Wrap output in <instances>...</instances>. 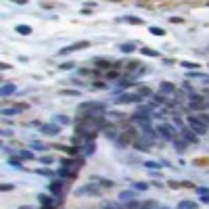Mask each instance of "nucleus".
Returning a JSON list of instances; mask_svg holds the SVG:
<instances>
[{
  "instance_id": "1",
  "label": "nucleus",
  "mask_w": 209,
  "mask_h": 209,
  "mask_svg": "<svg viewBox=\"0 0 209 209\" xmlns=\"http://www.w3.org/2000/svg\"><path fill=\"white\" fill-rule=\"evenodd\" d=\"M188 124H190V128H192L197 134H201V136L207 132V124H205L201 117H195V115H190V117H188Z\"/></svg>"
},
{
  "instance_id": "2",
  "label": "nucleus",
  "mask_w": 209,
  "mask_h": 209,
  "mask_svg": "<svg viewBox=\"0 0 209 209\" xmlns=\"http://www.w3.org/2000/svg\"><path fill=\"white\" fill-rule=\"evenodd\" d=\"M88 46H90V42H75V44H69V46L61 48V50H59V55H71V52L82 50V48H88Z\"/></svg>"
},
{
  "instance_id": "3",
  "label": "nucleus",
  "mask_w": 209,
  "mask_h": 209,
  "mask_svg": "<svg viewBox=\"0 0 209 209\" xmlns=\"http://www.w3.org/2000/svg\"><path fill=\"white\" fill-rule=\"evenodd\" d=\"M25 109H27V104H25V103H19V104H15V107H7V109H2L0 113H2L4 117H11V115H17V113H23Z\"/></svg>"
},
{
  "instance_id": "4",
  "label": "nucleus",
  "mask_w": 209,
  "mask_h": 209,
  "mask_svg": "<svg viewBox=\"0 0 209 209\" xmlns=\"http://www.w3.org/2000/svg\"><path fill=\"white\" fill-rule=\"evenodd\" d=\"M77 195H100V188L96 184H86L77 190Z\"/></svg>"
},
{
  "instance_id": "5",
  "label": "nucleus",
  "mask_w": 209,
  "mask_h": 209,
  "mask_svg": "<svg viewBox=\"0 0 209 209\" xmlns=\"http://www.w3.org/2000/svg\"><path fill=\"white\" fill-rule=\"evenodd\" d=\"M40 130L44 134H48V136H56V134L61 132V128L59 125H55V124H50V125H40Z\"/></svg>"
},
{
  "instance_id": "6",
  "label": "nucleus",
  "mask_w": 209,
  "mask_h": 209,
  "mask_svg": "<svg viewBox=\"0 0 209 209\" xmlns=\"http://www.w3.org/2000/svg\"><path fill=\"white\" fill-rule=\"evenodd\" d=\"M140 100V94H121L117 96V103H138Z\"/></svg>"
},
{
  "instance_id": "7",
  "label": "nucleus",
  "mask_w": 209,
  "mask_h": 209,
  "mask_svg": "<svg viewBox=\"0 0 209 209\" xmlns=\"http://www.w3.org/2000/svg\"><path fill=\"white\" fill-rule=\"evenodd\" d=\"M17 90V86L15 84H4L2 88H0V96H8V94H13Z\"/></svg>"
},
{
  "instance_id": "8",
  "label": "nucleus",
  "mask_w": 209,
  "mask_h": 209,
  "mask_svg": "<svg viewBox=\"0 0 209 209\" xmlns=\"http://www.w3.org/2000/svg\"><path fill=\"white\" fill-rule=\"evenodd\" d=\"M159 134L165 138H174V128L172 125H159Z\"/></svg>"
},
{
  "instance_id": "9",
  "label": "nucleus",
  "mask_w": 209,
  "mask_h": 209,
  "mask_svg": "<svg viewBox=\"0 0 209 209\" xmlns=\"http://www.w3.org/2000/svg\"><path fill=\"white\" fill-rule=\"evenodd\" d=\"M119 50H121V52H134V50H136V44H134V42H124V44H119Z\"/></svg>"
},
{
  "instance_id": "10",
  "label": "nucleus",
  "mask_w": 209,
  "mask_h": 209,
  "mask_svg": "<svg viewBox=\"0 0 209 209\" xmlns=\"http://www.w3.org/2000/svg\"><path fill=\"white\" fill-rule=\"evenodd\" d=\"M182 136H184V140H186V142H197V136L190 132L188 128H182Z\"/></svg>"
},
{
  "instance_id": "11",
  "label": "nucleus",
  "mask_w": 209,
  "mask_h": 209,
  "mask_svg": "<svg viewBox=\"0 0 209 209\" xmlns=\"http://www.w3.org/2000/svg\"><path fill=\"white\" fill-rule=\"evenodd\" d=\"M159 90L163 92V94H172V92H174L176 88H174V84H167V82H163V84L159 86Z\"/></svg>"
},
{
  "instance_id": "12",
  "label": "nucleus",
  "mask_w": 209,
  "mask_h": 209,
  "mask_svg": "<svg viewBox=\"0 0 209 209\" xmlns=\"http://www.w3.org/2000/svg\"><path fill=\"white\" fill-rule=\"evenodd\" d=\"M178 209H197V203H192V201H180V203H178Z\"/></svg>"
},
{
  "instance_id": "13",
  "label": "nucleus",
  "mask_w": 209,
  "mask_h": 209,
  "mask_svg": "<svg viewBox=\"0 0 209 209\" xmlns=\"http://www.w3.org/2000/svg\"><path fill=\"white\" fill-rule=\"evenodd\" d=\"M17 32H19L21 36H29L32 34V27H29V25H17Z\"/></svg>"
},
{
  "instance_id": "14",
  "label": "nucleus",
  "mask_w": 209,
  "mask_h": 209,
  "mask_svg": "<svg viewBox=\"0 0 209 209\" xmlns=\"http://www.w3.org/2000/svg\"><path fill=\"white\" fill-rule=\"evenodd\" d=\"M134 195H136V192H132V190H124V192L119 195V199H121V201H128V199H132Z\"/></svg>"
},
{
  "instance_id": "15",
  "label": "nucleus",
  "mask_w": 209,
  "mask_h": 209,
  "mask_svg": "<svg viewBox=\"0 0 209 209\" xmlns=\"http://www.w3.org/2000/svg\"><path fill=\"white\" fill-rule=\"evenodd\" d=\"M125 209H142V203H138V201H130L128 205H125Z\"/></svg>"
},
{
  "instance_id": "16",
  "label": "nucleus",
  "mask_w": 209,
  "mask_h": 209,
  "mask_svg": "<svg viewBox=\"0 0 209 209\" xmlns=\"http://www.w3.org/2000/svg\"><path fill=\"white\" fill-rule=\"evenodd\" d=\"M19 157H23V159H36V157H34V151H21Z\"/></svg>"
},
{
  "instance_id": "17",
  "label": "nucleus",
  "mask_w": 209,
  "mask_h": 209,
  "mask_svg": "<svg viewBox=\"0 0 209 209\" xmlns=\"http://www.w3.org/2000/svg\"><path fill=\"white\" fill-rule=\"evenodd\" d=\"M142 55H146V56H159V52L153 50V48H142Z\"/></svg>"
},
{
  "instance_id": "18",
  "label": "nucleus",
  "mask_w": 209,
  "mask_h": 209,
  "mask_svg": "<svg viewBox=\"0 0 209 209\" xmlns=\"http://www.w3.org/2000/svg\"><path fill=\"white\" fill-rule=\"evenodd\" d=\"M46 146L42 144V142H32V151H44Z\"/></svg>"
},
{
  "instance_id": "19",
  "label": "nucleus",
  "mask_w": 209,
  "mask_h": 209,
  "mask_svg": "<svg viewBox=\"0 0 209 209\" xmlns=\"http://www.w3.org/2000/svg\"><path fill=\"white\" fill-rule=\"evenodd\" d=\"M157 207V203L155 201H146V203H142V209H155Z\"/></svg>"
},
{
  "instance_id": "20",
  "label": "nucleus",
  "mask_w": 209,
  "mask_h": 209,
  "mask_svg": "<svg viewBox=\"0 0 209 209\" xmlns=\"http://www.w3.org/2000/svg\"><path fill=\"white\" fill-rule=\"evenodd\" d=\"M134 188H136V190H146V188H148V184H144V182H136V184H134Z\"/></svg>"
},
{
  "instance_id": "21",
  "label": "nucleus",
  "mask_w": 209,
  "mask_h": 209,
  "mask_svg": "<svg viewBox=\"0 0 209 209\" xmlns=\"http://www.w3.org/2000/svg\"><path fill=\"white\" fill-rule=\"evenodd\" d=\"M59 188H61V182H52V184H50V190H52V192H59Z\"/></svg>"
},
{
  "instance_id": "22",
  "label": "nucleus",
  "mask_w": 209,
  "mask_h": 209,
  "mask_svg": "<svg viewBox=\"0 0 209 209\" xmlns=\"http://www.w3.org/2000/svg\"><path fill=\"white\" fill-rule=\"evenodd\" d=\"M40 161L44 163V165H50V163H52V157H48V155H44V157H40Z\"/></svg>"
},
{
  "instance_id": "23",
  "label": "nucleus",
  "mask_w": 209,
  "mask_h": 209,
  "mask_svg": "<svg viewBox=\"0 0 209 209\" xmlns=\"http://www.w3.org/2000/svg\"><path fill=\"white\" fill-rule=\"evenodd\" d=\"M151 34H155V36H163L165 32H163L161 27H151Z\"/></svg>"
},
{
  "instance_id": "24",
  "label": "nucleus",
  "mask_w": 209,
  "mask_h": 209,
  "mask_svg": "<svg viewBox=\"0 0 209 209\" xmlns=\"http://www.w3.org/2000/svg\"><path fill=\"white\" fill-rule=\"evenodd\" d=\"M125 21H130V23H142L140 17H125Z\"/></svg>"
},
{
  "instance_id": "25",
  "label": "nucleus",
  "mask_w": 209,
  "mask_h": 209,
  "mask_svg": "<svg viewBox=\"0 0 209 209\" xmlns=\"http://www.w3.org/2000/svg\"><path fill=\"white\" fill-rule=\"evenodd\" d=\"M56 121H61V124H69V117H65V115H59Z\"/></svg>"
},
{
  "instance_id": "26",
  "label": "nucleus",
  "mask_w": 209,
  "mask_h": 209,
  "mask_svg": "<svg viewBox=\"0 0 209 209\" xmlns=\"http://www.w3.org/2000/svg\"><path fill=\"white\" fill-rule=\"evenodd\" d=\"M40 174H44V176H48V178H52V176H55V172H50V169H40Z\"/></svg>"
},
{
  "instance_id": "27",
  "label": "nucleus",
  "mask_w": 209,
  "mask_h": 209,
  "mask_svg": "<svg viewBox=\"0 0 209 209\" xmlns=\"http://www.w3.org/2000/svg\"><path fill=\"white\" fill-rule=\"evenodd\" d=\"M144 165H146V167H148V169H151V167H159V163H155V161H146Z\"/></svg>"
},
{
  "instance_id": "28",
  "label": "nucleus",
  "mask_w": 209,
  "mask_h": 209,
  "mask_svg": "<svg viewBox=\"0 0 209 209\" xmlns=\"http://www.w3.org/2000/svg\"><path fill=\"white\" fill-rule=\"evenodd\" d=\"M96 65H98V67H109V63H107V61H100V59H96Z\"/></svg>"
},
{
  "instance_id": "29",
  "label": "nucleus",
  "mask_w": 209,
  "mask_h": 209,
  "mask_svg": "<svg viewBox=\"0 0 209 209\" xmlns=\"http://www.w3.org/2000/svg\"><path fill=\"white\" fill-rule=\"evenodd\" d=\"M73 67V63H61V69H71Z\"/></svg>"
},
{
  "instance_id": "30",
  "label": "nucleus",
  "mask_w": 209,
  "mask_h": 209,
  "mask_svg": "<svg viewBox=\"0 0 209 209\" xmlns=\"http://www.w3.org/2000/svg\"><path fill=\"white\" fill-rule=\"evenodd\" d=\"M199 195H201V197L209 195V188H199Z\"/></svg>"
},
{
  "instance_id": "31",
  "label": "nucleus",
  "mask_w": 209,
  "mask_h": 209,
  "mask_svg": "<svg viewBox=\"0 0 209 209\" xmlns=\"http://www.w3.org/2000/svg\"><path fill=\"white\" fill-rule=\"evenodd\" d=\"M182 67H188V69H195L197 65H195V63H182Z\"/></svg>"
},
{
  "instance_id": "32",
  "label": "nucleus",
  "mask_w": 209,
  "mask_h": 209,
  "mask_svg": "<svg viewBox=\"0 0 209 209\" xmlns=\"http://www.w3.org/2000/svg\"><path fill=\"white\" fill-rule=\"evenodd\" d=\"M172 23H184V19L182 17H172Z\"/></svg>"
},
{
  "instance_id": "33",
  "label": "nucleus",
  "mask_w": 209,
  "mask_h": 209,
  "mask_svg": "<svg viewBox=\"0 0 209 209\" xmlns=\"http://www.w3.org/2000/svg\"><path fill=\"white\" fill-rule=\"evenodd\" d=\"M201 119L205 121V124H209V113H201Z\"/></svg>"
},
{
  "instance_id": "34",
  "label": "nucleus",
  "mask_w": 209,
  "mask_h": 209,
  "mask_svg": "<svg viewBox=\"0 0 209 209\" xmlns=\"http://www.w3.org/2000/svg\"><path fill=\"white\" fill-rule=\"evenodd\" d=\"M140 94H144V96H148V94H151V90H148V88H142V90H140Z\"/></svg>"
},
{
  "instance_id": "35",
  "label": "nucleus",
  "mask_w": 209,
  "mask_h": 209,
  "mask_svg": "<svg viewBox=\"0 0 209 209\" xmlns=\"http://www.w3.org/2000/svg\"><path fill=\"white\" fill-rule=\"evenodd\" d=\"M203 203H209V195H205V197H203Z\"/></svg>"
},
{
  "instance_id": "36",
  "label": "nucleus",
  "mask_w": 209,
  "mask_h": 209,
  "mask_svg": "<svg viewBox=\"0 0 209 209\" xmlns=\"http://www.w3.org/2000/svg\"><path fill=\"white\" fill-rule=\"evenodd\" d=\"M107 209H119V207H107Z\"/></svg>"
}]
</instances>
